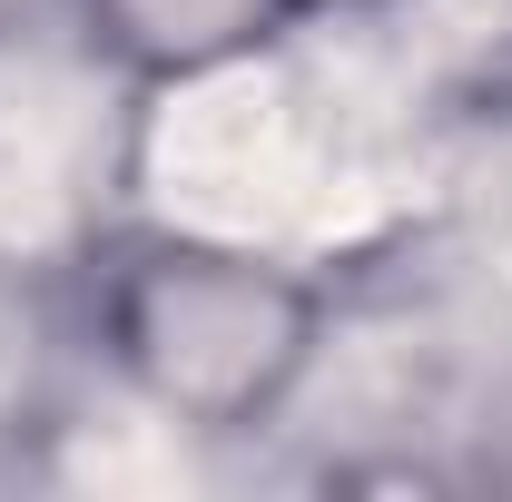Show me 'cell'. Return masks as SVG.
I'll return each instance as SVG.
<instances>
[{"label": "cell", "instance_id": "obj_2", "mask_svg": "<svg viewBox=\"0 0 512 502\" xmlns=\"http://www.w3.org/2000/svg\"><path fill=\"white\" fill-rule=\"evenodd\" d=\"M89 20L138 79H207L306 20V0H89Z\"/></svg>", "mask_w": 512, "mask_h": 502}, {"label": "cell", "instance_id": "obj_1", "mask_svg": "<svg viewBox=\"0 0 512 502\" xmlns=\"http://www.w3.org/2000/svg\"><path fill=\"white\" fill-rule=\"evenodd\" d=\"M109 345L168 414L207 434L256 424L316 345V296L266 256L227 247H148L109 286Z\"/></svg>", "mask_w": 512, "mask_h": 502}, {"label": "cell", "instance_id": "obj_3", "mask_svg": "<svg viewBox=\"0 0 512 502\" xmlns=\"http://www.w3.org/2000/svg\"><path fill=\"white\" fill-rule=\"evenodd\" d=\"M306 10H325V0H306Z\"/></svg>", "mask_w": 512, "mask_h": 502}]
</instances>
